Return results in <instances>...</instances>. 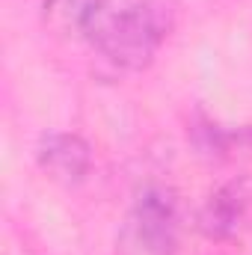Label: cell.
Here are the masks:
<instances>
[{"label": "cell", "mask_w": 252, "mask_h": 255, "mask_svg": "<svg viewBox=\"0 0 252 255\" xmlns=\"http://www.w3.org/2000/svg\"><path fill=\"white\" fill-rule=\"evenodd\" d=\"M178 24L175 0H89L77 33L95 54L125 71H142Z\"/></svg>", "instance_id": "6da1fadb"}, {"label": "cell", "mask_w": 252, "mask_h": 255, "mask_svg": "<svg viewBox=\"0 0 252 255\" xmlns=\"http://www.w3.org/2000/svg\"><path fill=\"white\" fill-rule=\"evenodd\" d=\"M36 160L39 166L60 184H80L86 181L92 169V148L83 136L65 133V130H51L39 139L36 145Z\"/></svg>", "instance_id": "3957f363"}, {"label": "cell", "mask_w": 252, "mask_h": 255, "mask_svg": "<svg viewBox=\"0 0 252 255\" xmlns=\"http://www.w3.org/2000/svg\"><path fill=\"white\" fill-rule=\"evenodd\" d=\"M247 208H250L247 184L244 181H229V184L217 187V190L205 199V205L199 208L196 226L211 241H229L244 226Z\"/></svg>", "instance_id": "277c9868"}, {"label": "cell", "mask_w": 252, "mask_h": 255, "mask_svg": "<svg viewBox=\"0 0 252 255\" xmlns=\"http://www.w3.org/2000/svg\"><path fill=\"white\" fill-rule=\"evenodd\" d=\"M178 250V202L175 193L151 184L139 193L125 214L116 255H175Z\"/></svg>", "instance_id": "7a4b0ae2"}]
</instances>
